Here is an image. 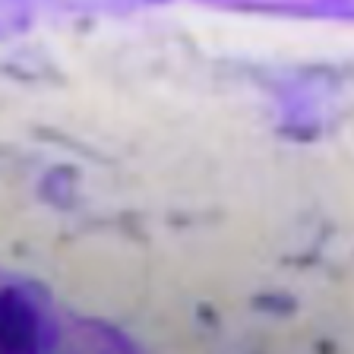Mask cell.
I'll use <instances>...</instances> for the list:
<instances>
[{
    "instance_id": "1",
    "label": "cell",
    "mask_w": 354,
    "mask_h": 354,
    "mask_svg": "<svg viewBox=\"0 0 354 354\" xmlns=\"http://www.w3.org/2000/svg\"><path fill=\"white\" fill-rule=\"evenodd\" d=\"M48 342L44 313L22 288H0V354H38Z\"/></svg>"
}]
</instances>
